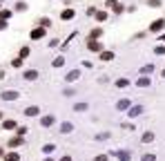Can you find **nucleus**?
Returning <instances> with one entry per match:
<instances>
[{
  "label": "nucleus",
  "mask_w": 165,
  "mask_h": 161,
  "mask_svg": "<svg viewBox=\"0 0 165 161\" xmlns=\"http://www.w3.org/2000/svg\"><path fill=\"white\" fill-rule=\"evenodd\" d=\"M163 25H165V20H163V18H158V20L152 22V27H150V29H152V31H158V29H163Z\"/></svg>",
  "instance_id": "f257e3e1"
},
{
  "label": "nucleus",
  "mask_w": 165,
  "mask_h": 161,
  "mask_svg": "<svg viewBox=\"0 0 165 161\" xmlns=\"http://www.w3.org/2000/svg\"><path fill=\"white\" fill-rule=\"evenodd\" d=\"M45 34V29H36V31H31V38H40Z\"/></svg>",
  "instance_id": "f03ea898"
},
{
  "label": "nucleus",
  "mask_w": 165,
  "mask_h": 161,
  "mask_svg": "<svg viewBox=\"0 0 165 161\" xmlns=\"http://www.w3.org/2000/svg\"><path fill=\"white\" fill-rule=\"evenodd\" d=\"M2 96H5V99H7V101H11V99H16V92H14V94H11V92H5Z\"/></svg>",
  "instance_id": "7ed1b4c3"
},
{
  "label": "nucleus",
  "mask_w": 165,
  "mask_h": 161,
  "mask_svg": "<svg viewBox=\"0 0 165 161\" xmlns=\"http://www.w3.org/2000/svg\"><path fill=\"white\" fill-rule=\"evenodd\" d=\"M71 16H74V11H62V18H65V20L71 18Z\"/></svg>",
  "instance_id": "20e7f679"
},
{
  "label": "nucleus",
  "mask_w": 165,
  "mask_h": 161,
  "mask_svg": "<svg viewBox=\"0 0 165 161\" xmlns=\"http://www.w3.org/2000/svg\"><path fill=\"white\" fill-rule=\"evenodd\" d=\"M25 78H29V80H31V78H36V72H27V74H25Z\"/></svg>",
  "instance_id": "39448f33"
}]
</instances>
